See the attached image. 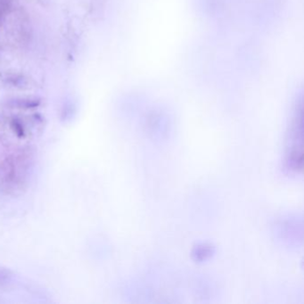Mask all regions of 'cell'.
Instances as JSON below:
<instances>
[{
    "label": "cell",
    "mask_w": 304,
    "mask_h": 304,
    "mask_svg": "<svg viewBox=\"0 0 304 304\" xmlns=\"http://www.w3.org/2000/svg\"><path fill=\"white\" fill-rule=\"evenodd\" d=\"M213 254H214V248L211 245L202 244L197 245L194 248L193 251V257L197 262H203L211 257V255Z\"/></svg>",
    "instance_id": "2"
},
{
    "label": "cell",
    "mask_w": 304,
    "mask_h": 304,
    "mask_svg": "<svg viewBox=\"0 0 304 304\" xmlns=\"http://www.w3.org/2000/svg\"><path fill=\"white\" fill-rule=\"evenodd\" d=\"M12 280V274L10 271L0 268V285H5L8 284Z\"/></svg>",
    "instance_id": "3"
},
{
    "label": "cell",
    "mask_w": 304,
    "mask_h": 304,
    "mask_svg": "<svg viewBox=\"0 0 304 304\" xmlns=\"http://www.w3.org/2000/svg\"><path fill=\"white\" fill-rule=\"evenodd\" d=\"M286 169L298 173L303 169V110L302 105L296 106L292 120L286 157Z\"/></svg>",
    "instance_id": "1"
}]
</instances>
